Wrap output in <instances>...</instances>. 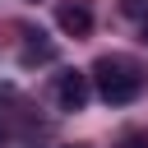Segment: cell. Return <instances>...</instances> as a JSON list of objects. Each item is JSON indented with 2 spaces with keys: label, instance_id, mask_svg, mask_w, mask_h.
Here are the masks:
<instances>
[{
  "label": "cell",
  "instance_id": "2",
  "mask_svg": "<svg viewBox=\"0 0 148 148\" xmlns=\"http://www.w3.org/2000/svg\"><path fill=\"white\" fill-rule=\"evenodd\" d=\"M88 97H92V79H88V74L65 69V74L56 79V102H60V111H83Z\"/></svg>",
  "mask_w": 148,
  "mask_h": 148
},
{
  "label": "cell",
  "instance_id": "3",
  "mask_svg": "<svg viewBox=\"0 0 148 148\" xmlns=\"http://www.w3.org/2000/svg\"><path fill=\"white\" fill-rule=\"evenodd\" d=\"M56 28L65 32V37H88L92 32V14H88V5H60L56 9Z\"/></svg>",
  "mask_w": 148,
  "mask_h": 148
},
{
  "label": "cell",
  "instance_id": "7",
  "mask_svg": "<svg viewBox=\"0 0 148 148\" xmlns=\"http://www.w3.org/2000/svg\"><path fill=\"white\" fill-rule=\"evenodd\" d=\"M32 5H37V0H32Z\"/></svg>",
  "mask_w": 148,
  "mask_h": 148
},
{
  "label": "cell",
  "instance_id": "5",
  "mask_svg": "<svg viewBox=\"0 0 148 148\" xmlns=\"http://www.w3.org/2000/svg\"><path fill=\"white\" fill-rule=\"evenodd\" d=\"M120 148H148V134H139V130H130V134L120 139Z\"/></svg>",
  "mask_w": 148,
  "mask_h": 148
},
{
  "label": "cell",
  "instance_id": "4",
  "mask_svg": "<svg viewBox=\"0 0 148 148\" xmlns=\"http://www.w3.org/2000/svg\"><path fill=\"white\" fill-rule=\"evenodd\" d=\"M23 65H42V60H56V46L51 42H32V46H23V56H18Z\"/></svg>",
  "mask_w": 148,
  "mask_h": 148
},
{
  "label": "cell",
  "instance_id": "1",
  "mask_svg": "<svg viewBox=\"0 0 148 148\" xmlns=\"http://www.w3.org/2000/svg\"><path fill=\"white\" fill-rule=\"evenodd\" d=\"M88 79L97 83V97H102L106 106H130V102L143 92V69H139L134 60H125V56H102Z\"/></svg>",
  "mask_w": 148,
  "mask_h": 148
},
{
  "label": "cell",
  "instance_id": "6",
  "mask_svg": "<svg viewBox=\"0 0 148 148\" xmlns=\"http://www.w3.org/2000/svg\"><path fill=\"white\" fill-rule=\"evenodd\" d=\"M0 139H5V130H0Z\"/></svg>",
  "mask_w": 148,
  "mask_h": 148
}]
</instances>
